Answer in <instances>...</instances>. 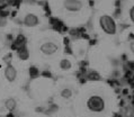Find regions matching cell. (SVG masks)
I'll use <instances>...</instances> for the list:
<instances>
[{
	"label": "cell",
	"mask_w": 134,
	"mask_h": 117,
	"mask_svg": "<svg viewBox=\"0 0 134 117\" xmlns=\"http://www.w3.org/2000/svg\"><path fill=\"white\" fill-rule=\"evenodd\" d=\"M86 107L89 112L91 113H103L106 108V101L103 98V96L100 95H91L89 96V98L86 101Z\"/></svg>",
	"instance_id": "cell-1"
},
{
	"label": "cell",
	"mask_w": 134,
	"mask_h": 117,
	"mask_svg": "<svg viewBox=\"0 0 134 117\" xmlns=\"http://www.w3.org/2000/svg\"><path fill=\"white\" fill-rule=\"evenodd\" d=\"M99 25L102 31L107 35H115L117 33L116 21L109 15H102L99 17Z\"/></svg>",
	"instance_id": "cell-2"
},
{
	"label": "cell",
	"mask_w": 134,
	"mask_h": 117,
	"mask_svg": "<svg viewBox=\"0 0 134 117\" xmlns=\"http://www.w3.org/2000/svg\"><path fill=\"white\" fill-rule=\"evenodd\" d=\"M62 6L68 13H79L83 8L82 0H63Z\"/></svg>",
	"instance_id": "cell-3"
},
{
	"label": "cell",
	"mask_w": 134,
	"mask_h": 117,
	"mask_svg": "<svg viewBox=\"0 0 134 117\" xmlns=\"http://www.w3.org/2000/svg\"><path fill=\"white\" fill-rule=\"evenodd\" d=\"M40 50L44 55L51 56V55H53L58 52L59 46H58V44L54 43V42H45V43H43L42 45H41Z\"/></svg>",
	"instance_id": "cell-4"
},
{
	"label": "cell",
	"mask_w": 134,
	"mask_h": 117,
	"mask_svg": "<svg viewBox=\"0 0 134 117\" xmlns=\"http://www.w3.org/2000/svg\"><path fill=\"white\" fill-rule=\"evenodd\" d=\"M40 24V18L36 16L35 14H32V13H28L25 15L24 17V25L26 26V27H35V26H37Z\"/></svg>",
	"instance_id": "cell-5"
},
{
	"label": "cell",
	"mask_w": 134,
	"mask_h": 117,
	"mask_svg": "<svg viewBox=\"0 0 134 117\" xmlns=\"http://www.w3.org/2000/svg\"><path fill=\"white\" fill-rule=\"evenodd\" d=\"M5 78H6V80L9 81V82H14L15 80H16L17 70L15 69L12 64H9V65L6 66V69H5Z\"/></svg>",
	"instance_id": "cell-6"
},
{
	"label": "cell",
	"mask_w": 134,
	"mask_h": 117,
	"mask_svg": "<svg viewBox=\"0 0 134 117\" xmlns=\"http://www.w3.org/2000/svg\"><path fill=\"white\" fill-rule=\"evenodd\" d=\"M60 68L62 70H64V71L70 70L72 68V63H71V61H70L69 59H62L61 62H60Z\"/></svg>",
	"instance_id": "cell-7"
},
{
	"label": "cell",
	"mask_w": 134,
	"mask_h": 117,
	"mask_svg": "<svg viewBox=\"0 0 134 117\" xmlns=\"http://www.w3.org/2000/svg\"><path fill=\"white\" fill-rule=\"evenodd\" d=\"M61 97L63 99H70L72 97V90L70 88H64L61 91Z\"/></svg>",
	"instance_id": "cell-8"
},
{
	"label": "cell",
	"mask_w": 134,
	"mask_h": 117,
	"mask_svg": "<svg viewBox=\"0 0 134 117\" xmlns=\"http://www.w3.org/2000/svg\"><path fill=\"white\" fill-rule=\"evenodd\" d=\"M6 107L9 109V110H13V109L16 107V103H15V100L14 99H9V100H7V103H6Z\"/></svg>",
	"instance_id": "cell-9"
},
{
	"label": "cell",
	"mask_w": 134,
	"mask_h": 117,
	"mask_svg": "<svg viewBox=\"0 0 134 117\" xmlns=\"http://www.w3.org/2000/svg\"><path fill=\"white\" fill-rule=\"evenodd\" d=\"M129 16H130V19H131L132 23H134V6H132L129 10Z\"/></svg>",
	"instance_id": "cell-10"
},
{
	"label": "cell",
	"mask_w": 134,
	"mask_h": 117,
	"mask_svg": "<svg viewBox=\"0 0 134 117\" xmlns=\"http://www.w3.org/2000/svg\"><path fill=\"white\" fill-rule=\"evenodd\" d=\"M130 50H131V52L134 54V42H132L131 44H130Z\"/></svg>",
	"instance_id": "cell-11"
}]
</instances>
